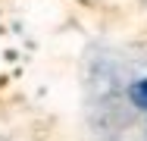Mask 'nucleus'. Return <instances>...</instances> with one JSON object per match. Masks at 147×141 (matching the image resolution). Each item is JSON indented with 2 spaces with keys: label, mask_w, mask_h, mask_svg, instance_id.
Instances as JSON below:
<instances>
[{
  "label": "nucleus",
  "mask_w": 147,
  "mask_h": 141,
  "mask_svg": "<svg viewBox=\"0 0 147 141\" xmlns=\"http://www.w3.org/2000/svg\"><path fill=\"white\" fill-rule=\"evenodd\" d=\"M128 97H131L141 110H147V79H141V82L131 85V88H128Z\"/></svg>",
  "instance_id": "f257e3e1"
}]
</instances>
